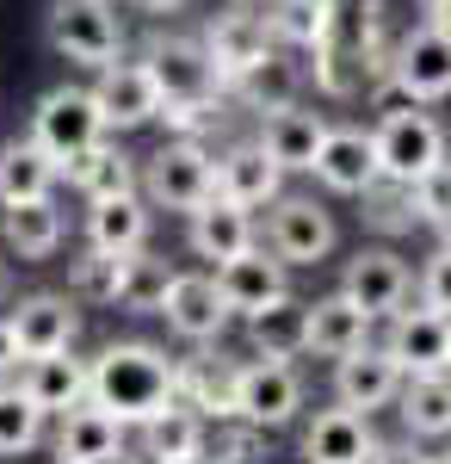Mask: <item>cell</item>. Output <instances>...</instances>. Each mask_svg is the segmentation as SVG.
Masks as SVG:
<instances>
[{
    "mask_svg": "<svg viewBox=\"0 0 451 464\" xmlns=\"http://www.w3.org/2000/svg\"><path fill=\"white\" fill-rule=\"evenodd\" d=\"M87 402H100L105 415H118L124 428H142L149 415H161L179 402V365L149 341H111L87 365Z\"/></svg>",
    "mask_w": 451,
    "mask_h": 464,
    "instance_id": "cell-1",
    "label": "cell"
},
{
    "mask_svg": "<svg viewBox=\"0 0 451 464\" xmlns=\"http://www.w3.org/2000/svg\"><path fill=\"white\" fill-rule=\"evenodd\" d=\"M142 63H149L155 87H161V118L174 124L179 137H192L198 124L216 118L223 81H216V69H210L198 37H155V44L142 50Z\"/></svg>",
    "mask_w": 451,
    "mask_h": 464,
    "instance_id": "cell-2",
    "label": "cell"
},
{
    "mask_svg": "<svg viewBox=\"0 0 451 464\" xmlns=\"http://www.w3.org/2000/svg\"><path fill=\"white\" fill-rule=\"evenodd\" d=\"M149 205L161 211H198L210 192H216V155L198 137H174L149 155V174H142Z\"/></svg>",
    "mask_w": 451,
    "mask_h": 464,
    "instance_id": "cell-3",
    "label": "cell"
},
{
    "mask_svg": "<svg viewBox=\"0 0 451 464\" xmlns=\"http://www.w3.org/2000/svg\"><path fill=\"white\" fill-rule=\"evenodd\" d=\"M50 50L69 56L74 69H105L124 56V25L111 0H56L50 6Z\"/></svg>",
    "mask_w": 451,
    "mask_h": 464,
    "instance_id": "cell-4",
    "label": "cell"
},
{
    "mask_svg": "<svg viewBox=\"0 0 451 464\" xmlns=\"http://www.w3.org/2000/svg\"><path fill=\"white\" fill-rule=\"evenodd\" d=\"M371 143H378L383 179H402V186H415L433 161H446V130H439V118L420 111L415 100H408L402 111H383V124L371 130Z\"/></svg>",
    "mask_w": 451,
    "mask_h": 464,
    "instance_id": "cell-5",
    "label": "cell"
},
{
    "mask_svg": "<svg viewBox=\"0 0 451 464\" xmlns=\"http://www.w3.org/2000/svg\"><path fill=\"white\" fill-rule=\"evenodd\" d=\"M303 409V378L291 359H247L235 372V421L242 428H284Z\"/></svg>",
    "mask_w": 451,
    "mask_h": 464,
    "instance_id": "cell-6",
    "label": "cell"
},
{
    "mask_svg": "<svg viewBox=\"0 0 451 464\" xmlns=\"http://www.w3.org/2000/svg\"><path fill=\"white\" fill-rule=\"evenodd\" d=\"M32 137L50 149L56 161L93 149L105 137V118H100V106H93V87H50V93L37 100V111H32Z\"/></svg>",
    "mask_w": 451,
    "mask_h": 464,
    "instance_id": "cell-7",
    "label": "cell"
},
{
    "mask_svg": "<svg viewBox=\"0 0 451 464\" xmlns=\"http://www.w3.org/2000/svg\"><path fill=\"white\" fill-rule=\"evenodd\" d=\"M389 87L402 100H415V106L446 100L451 93V32H439V25H408V37L389 56Z\"/></svg>",
    "mask_w": 451,
    "mask_h": 464,
    "instance_id": "cell-8",
    "label": "cell"
},
{
    "mask_svg": "<svg viewBox=\"0 0 451 464\" xmlns=\"http://www.w3.org/2000/svg\"><path fill=\"white\" fill-rule=\"evenodd\" d=\"M93 106H100L105 130H142V124H155L161 118V87H155V74L149 63H105L93 69Z\"/></svg>",
    "mask_w": 451,
    "mask_h": 464,
    "instance_id": "cell-9",
    "label": "cell"
},
{
    "mask_svg": "<svg viewBox=\"0 0 451 464\" xmlns=\"http://www.w3.org/2000/svg\"><path fill=\"white\" fill-rule=\"evenodd\" d=\"M216 291H223L229 316H242V322H247V316H260L266 304L291 297V266H284L273 248L247 242L235 260H223V266H216Z\"/></svg>",
    "mask_w": 451,
    "mask_h": 464,
    "instance_id": "cell-10",
    "label": "cell"
},
{
    "mask_svg": "<svg viewBox=\"0 0 451 464\" xmlns=\"http://www.w3.org/2000/svg\"><path fill=\"white\" fill-rule=\"evenodd\" d=\"M198 44H205V56H210V69H216L223 87H235L247 69H260L278 50L273 25H266L260 13H216L205 32H198Z\"/></svg>",
    "mask_w": 451,
    "mask_h": 464,
    "instance_id": "cell-11",
    "label": "cell"
},
{
    "mask_svg": "<svg viewBox=\"0 0 451 464\" xmlns=\"http://www.w3.org/2000/svg\"><path fill=\"white\" fill-rule=\"evenodd\" d=\"M266 248L284 260V266H315L334 254V217L321 211L315 198H273V217H266Z\"/></svg>",
    "mask_w": 451,
    "mask_h": 464,
    "instance_id": "cell-12",
    "label": "cell"
},
{
    "mask_svg": "<svg viewBox=\"0 0 451 464\" xmlns=\"http://www.w3.org/2000/svg\"><path fill=\"white\" fill-rule=\"evenodd\" d=\"M13 341H19V359H37V353H62L74 347L81 334V297L74 291H32L13 304Z\"/></svg>",
    "mask_w": 451,
    "mask_h": 464,
    "instance_id": "cell-13",
    "label": "cell"
},
{
    "mask_svg": "<svg viewBox=\"0 0 451 464\" xmlns=\"http://www.w3.org/2000/svg\"><path fill=\"white\" fill-rule=\"evenodd\" d=\"M341 291L378 322V316H396V310L408 304L415 273H408V260H402L396 248H359L347 260V273H341Z\"/></svg>",
    "mask_w": 451,
    "mask_h": 464,
    "instance_id": "cell-14",
    "label": "cell"
},
{
    "mask_svg": "<svg viewBox=\"0 0 451 464\" xmlns=\"http://www.w3.org/2000/svg\"><path fill=\"white\" fill-rule=\"evenodd\" d=\"M402 365H396V353L389 347H352V353L334 359V402H347V409H359V415H378V409H389L396 396H402Z\"/></svg>",
    "mask_w": 451,
    "mask_h": 464,
    "instance_id": "cell-15",
    "label": "cell"
},
{
    "mask_svg": "<svg viewBox=\"0 0 451 464\" xmlns=\"http://www.w3.org/2000/svg\"><path fill=\"white\" fill-rule=\"evenodd\" d=\"M161 316L186 347H210L229 328V304L216 291V273H174V285L161 297Z\"/></svg>",
    "mask_w": 451,
    "mask_h": 464,
    "instance_id": "cell-16",
    "label": "cell"
},
{
    "mask_svg": "<svg viewBox=\"0 0 451 464\" xmlns=\"http://www.w3.org/2000/svg\"><path fill=\"white\" fill-rule=\"evenodd\" d=\"M328 192H341V198H359L371 179H383L378 168V143H371V130H359V124H328V137L315 149V168H310Z\"/></svg>",
    "mask_w": 451,
    "mask_h": 464,
    "instance_id": "cell-17",
    "label": "cell"
},
{
    "mask_svg": "<svg viewBox=\"0 0 451 464\" xmlns=\"http://www.w3.org/2000/svg\"><path fill=\"white\" fill-rule=\"evenodd\" d=\"M389 353H396V365L408 372V378H420V372H451V316L446 310H396L389 316V341H383Z\"/></svg>",
    "mask_w": 451,
    "mask_h": 464,
    "instance_id": "cell-18",
    "label": "cell"
},
{
    "mask_svg": "<svg viewBox=\"0 0 451 464\" xmlns=\"http://www.w3.org/2000/svg\"><path fill=\"white\" fill-rule=\"evenodd\" d=\"M278 186H284V168L260 143H235L216 155V198H229L242 211H266L278 198Z\"/></svg>",
    "mask_w": 451,
    "mask_h": 464,
    "instance_id": "cell-19",
    "label": "cell"
},
{
    "mask_svg": "<svg viewBox=\"0 0 451 464\" xmlns=\"http://www.w3.org/2000/svg\"><path fill=\"white\" fill-rule=\"evenodd\" d=\"M303 459L310 464H371L378 459V433H371V415L359 409H321L303 433Z\"/></svg>",
    "mask_w": 451,
    "mask_h": 464,
    "instance_id": "cell-20",
    "label": "cell"
},
{
    "mask_svg": "<svg viewBox=\"0 0 451 464\" xmlns=\"http://www.w3.org/2000/svg\"><path fill=\"white\" fill-rule=\"evenodd\" d=\"M321 137H328L321 111H303L297 100H291V106H278V111H260V137H254V143L266 149L284 174H310Z\"/></svg>",
    "mask_w": 451,
    "mask_h": 464,
    "instance_id": "cell-21",
    "label": "cell"
},
{
    "mask_svg": "<svg viewBox=\"0 0 451 464\" xmlns=\"http://www.w3.org/2000/svg\"><path fill=\"white\" fill-rule=\"evenodd\" d=\"M124 459V421L105 415L100 402H81L56 428V459L50 464H118Z\"/></svg>",
    "mask_w": 451,
    "mask_h": 464,
    "instance_id": "cell-22",
    "label": "cell"
},
{
    "mask_svg": "<svg viewBox=\"0 0 451 464\" xmlns=\"http://www.w3.org/2000/svg\"><path fill=\"white\" fill-rule=\"evenodd\" d=\"M19 391L32 396L43 415H69V409L87 402V359H74V347L19 359Z\"/></svg>",
    "mask_w": 451,
    "mask_h": 464,
    "instance_id": "cell-23",
    "label": "cell"
},
{
    "mask_svg": "<svg viewBox=\"0 0 451 464\" xmlns=\"http://www.w3.org/2000/svg\"><path fill=\"white\" fill-rule=\"evenodd\" d=\"M186 242H192L198 260L223 266V260H235L254 242V211H242V205H229V198L210 192L198 211H186Z\"/></svg>",
    "mask_w": 451,
    "mask_h": 464,
    "instance_id": "cell-24",
    "label": "cell"
},
{
    "mask_svg": "<svg viewBox=\"0 0 451 464\" xmlns=\"http://www.w3.org/2000/svg\"><path fill=\"white\" fill-rule=\"evenodd\" d=\"M137 433H142V459L149 464H205V415L192 402H168Z\"/></svg>",
    "mask_w": 451,
    "mask_h": 464,
    "instance_id": "cell-25",
    "label": "cell"
},
{
    "mask_svg": "<svg viewBox=\"0 0 451 464\" xmlns=\"http://www.w3.org/2000/svg\"><path fill=\"white\" fill-rule=\"evenodd\" d=\"M62 179V161L37 137H13L0 149V205H25V198H50Z\"/></svg>",
    "mask_w": 451,
    "mask_h": 464,
    "instance_id": "cell-26",
    "label": "cell"
},
{
    "mask_svg": "<svg viewBox=\"0 0 451 464\" xmlns=\"http://www.w3.org/2000/svg\"><path fill=\"white\" fill-rule=\"evenodd\" d=\"M62 174H69V186L87 198V205L118 198V192H137V161H130L118 143H105V137H100L93 149L69 155V161H62Z\"/></svg>",
    "mask_w": 451,
    "mask_h": 464,
    "instance_id": "cell-27",
    "label": "cell"
},
{
    "mask_svg": "<svg viewBox=\"0 0 451 464\" xmlns=\"http://www.w3.org/2000/svg\"><path fill=\"white\" fill-rule=\"evenodd\" d=\"M0 236L19 260H50L62 248V211L56 198H25V205H0Z\"/></svg>",
    "mask_w": 451,
    "mask_h": 464,
    "instance_id": "cell-28",
    "label": "cell"
},
{
    "mask_svg": "<svg viewBox=\"0 0 451 464\" xmlns=\"http://www.w3.org/2000/svg\"><path fill=\"white\" fill-rule=\"evenodd\" d=\"M365 341H371V316L352 304L347 291L310 304V353L341 359V353H352V347H365Z\"/></svg>",
    "mask_w": 451,
    "mask_h": 464,
    "instance_id": "cell-29",
    "label": "cell"
},
{
    "mask_svg": "<svg viewBox=\"0 0 451 464\" xmlns=\"http://www.w3.org/2000/svg\"><path fill=\"white\" fill-rule=\"evenodd\" d=\"M168 285H174V273H168L161 254H149V242L130 248V254H118V291H111L118 310H130V316H161Z\"/></svg>",
    "mask_w": 451,
    "mask_h": 464,
    "instance_id": "cell-30",
    "label": "cell"
},
{
    "mask_svg": "<svg viewBox=\"0 0 451 464\" xmlns=\"http://www.w3.org/2000/svg\"><path fill=\"white\" fill-rule=\"evenodd\" d=\"M149 242V205L137 192H118V198H100L87 211V248L100 254H130Z\"/></svg>",
    "mask_w": 451,
    "mask_h": 464,
    "instance_id": "cell-31",
    "label": "cell"
},
{
    "mask_svg": "<svg viewBox=\"0 0 451 464\" xmlns=\"http://www.w3.org/2000/svg\"><path fill=\"white\" fill-rule=\"evenodd\" d=\"M247 341H254V353H260V359L310 353V304H297V297L266 304L260 316H247Z\"/></svg>",
    "mask_w": 451,
    "mask_h": 464,
    "instance_id": "cell-32",
    "label": "cell"
},
{
    "mask_svg": "<svg viewBox=\"0 0 451 464\" xmlns=\"http://www.w3.org/2000/svg\"><path fill=\"white\" fill-rule=\"evenodd\" d=\"M402 428L415 440H446L451 433V372H420V378H402Z\"/></svg>",
    "mask_w": 451,
    "mask_h": 464,
    "instance_id": "cell-33",
    "label": "cell"
},
{
    "mask_svg": "<svg viewBox=\"0 0 451 464\" xmlns=\"http://www.w3.org/2000/svg\"><path fill=\"white\" fill-rule=\"evenodd\" d=\"M235 372L242 365H229V359H216V353H198V359H186L179 365V402H192L198 415H235Z\"/></svg>",
    "mask_w": 451,
    "mask_h": 464,
    "instance_id": "cell-34",
    "label": "cell"
},
{
    "mask_svg": "<svg viewBox=\"0 0 451 464\" xmlns=\"http://www.w3.org/2000/svg\"><path fill=\"white\" fill-rule=\"evenodd\" d=\"M266 25H273L278 44H291V50H315L321 37L341 32V0H273Z\"/></svg>",
    "mask_w": 451,
    "mask_h": 464,
    "instance_id": "cell-35",
    "label": "cell"
},
{
    "mask_svg": "<svg viewBox=\"0 0 451 464\" xmlns=\"http://www.w3.org/2000/svg\"><path fill=\"white\" fill-rule=\"evenodd\" d=\"M37 440H43V409L0 378V459H25Z\"/></svg>",
    "mask_w": 451,
    "mask_h": 464,
    "instance_id": "cell-36",
    "label": "cell"
},
{
    "mask_svg": "<svg viewBox=\"0 0 451 464\" xmlns=\"http://www.w3.org/2000/svg\"><path fill=\"white\" fill-rule=\"evenodd\" d=\"M297 81H303V74H297V63H284V56L273 50V56H266L260 69H247L229 93H242L254 111H278V106H291V100H297Z\"/></svg>",
    "mask_w": 451,
    "mask_h": 464,
    "instance_id": "cell-37",
    "label": "cell"
},
{
    "mask_svg": "<svg viewBox=\"0 0 451 464\" xmlns=\"http://www.w3.org/2000/svg\"><path fill=\"white\" fill-rule=\"evenodd\" d=\"M359 74H365V56H359V44H347L341 32L315 44V87H321V93H334V100H352V93H359Z\"/></svg>",
    "mask_w": 451,
    "mask_h": 464,
    "instance_id": "cell-38",
    "label": "cell"
},
{
    "mask_svg": "<svg viewBox=\"0 0 451 464\" xmlns=\"http://www.w3.org/2000/svg\"><path fill=\"white\" fill-rule=\"evenodd\" d=\"M408 198H415V223L451 236V155H446V161H433V168L408 186Z\"/></svg>",
    "mask_w": 451,
    "mask_h": 464,
    "instance_id": "cell-39",
    "label": "cell"
},
{
    "mask_svg": "<svg viewBox=\"0 0 451 464\" xmlns=\"http://www.w3.org/2000/svg\"><path fill=\"white\" fill-rule=\"evenodd\" d=\"M69 291L81 297V304H111V291H118V254L87 248L81 260H74V273H69Z\"/></svg>",
    "mask_w": 451,
    "mask_h": 464,
    "instance_id": "cell-40",
    "label": "cell"
},
{
    "mask_svg": "<svg viewBox=\"0 0 451 464\" xmlns=\"http://www.w3.org/2000/svg\"><path fill=\"white\" fill-rule=\"evenodd\" d=\"M420 304H427V310H446V316H451V236H446V248L420 266Z\"/></svg>",
    "mask_w": 451,
    "mask_h": 464,
    "instance_id": "cell-41",
    "label": "cell"
},
{
    "mask_svg": "<svg viewBox=\"0 0 451 464\" xmlns=\"http://www.w3.org/2000/svg\"><path fill=\"white\" fill-rule=\"evenodd\" d=\"M19 372V341H13V322L0 316V378H13Z\"/></svg>",
    "mask_w": 451,
    "mask_h": 464,
    "instance_id": "cell-42",
    "label": "cell"
},
{
    "mask_svg": "<svg viewBox=\"0 0 451 464\" xmlns=\"http://www.w3.org/2000/svg\"><path fill=\"white\" fill-rule=\"evenodd\" d=\"M427 25H439V32H451V0H427Z\"/></svg>",
    "mask_w": 451,
    "mask_h": 464,
    "instance_id": "cell-43",
    "label": "cell"
},
{
    "mask_svg": "<svg viewBox=\"0 0 451 464\" xmlns=\"http://www.w3.org/2000/svg\"><path fill=\"white\" fill-rule=\"evenodd\" d=\"M130 6H137V13H155V19H161V13H179L186 0H130Z\"/></svg>",
    "mask_w": 451,
    "mask_h": 464,
    "instance_id": "cell-44",
    "label": "cell"
},
{
    "mask_svg": "<svg viewBox=\"0 0 451 464\" xmlns=\"http://www.w3.org/2000/svg\"><path fill=\"white\" fill-rule=\"evenodd\" d=\"M427 464H451V452H446V459H427Z\"/></svg>",
    "mask_w": 451,
    "mask_h": 464,
    "instance_id": "cell-45",
    "label": "cell"
},
{
    "mask_svg": "<svg viewBox=\"0 0 451 464\" xmlns=\"http://www.w3.org/2000/svg\"><path fill=\"white\" fill-rule=\"evenodd\" d=\"M0 285H6V273H0Z\"/></svg>",
    "mask_w": 451,
    "mask_h": 464,
    "instance_id": "cell-46",
    "label": "cell"
},
{
    "mask_svg": "<svg viewBox=\"0 0 451 464\" xmlns=\"http://www.w3.org/2000/svg\"><path fill=\"white\" fill-rule=\"evenodd\" d=\"M235 6H247V0H235Z\"/></svg>",
    "mask_w": 451,
    "mask_h": 464,
    "instance_id": "cell-47",
    "label": "cell"
}]
</instances>
